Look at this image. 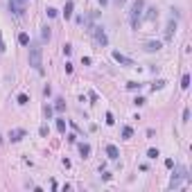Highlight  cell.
Instances as JSON below:
<instances>
[{
  "mask_svg": "<svg viewBox=\"0 0 192 192\" xmlns=\"http://www.w3.org/2000/svg\"><path fill=\"white\" fill-rule=\"evenodd\" d=\"M30 66L34 68V70L43 72V50H41V45L30 48Z\"/></svg>",
  "mask_w": 192,
  "mask_h": 192,
  "instance_id": "cell-1",
  "label": "cell"
},
{
  "mask_svg": "<svg viewBox=\"0 0 192 192\" xmlns=\"http://www.w3.org/2000/svg\"><path fill=\"white\" fill-rule=\"evenodd\" d=\"M142 9H145V0H136V2H133V7H131V14H129V23H131L133 30H138V25H140Z\"/></svg>",
  "mask_w": 192,
  "mask_h": 192,
  "instance_id": "cell-2",
  "label": "cell"
},
{
  "mask_svg": "<svg viewBox=\"0 0 192 192\" xmlns=\"http://www.w3.org/2000/svg\"><path fill=\"white\" fill-rule=\"evenodd\" d=\"M188 179V170L185 167H179L176 174H172V181H170V190H176L179 185H181V181H185Z\"/></svg>",
  "mask_w": 192,
  "mask_h": 192,
  "instance_id": "cell-3",
  "label": "cell"
},
{
  "mask_svg": "<svg viewBox=\"0 0 192 192\" xmlns=\"http://www.w3.org/2000/svg\"><path fill=\"white\" fill-rule=\"evenodd\" d=\"M91 32H93V36H95V41H97V43H100L102 48H104V45H109V39H106V34H104V30H102V27H97V25H95V27H93Z\"/></svg>",
  "mask_w": 192,
  "mask_h": 192,
  "instance_id": "cell-4",
  "label": "cell"
},
{
  "mask_svg": "<svg viewBox=\"0 0 192 192\" xmlns=\"http://www.w3.org/2000/svg\"><path fill=\"white\" fill-rule=\"evenodd\" d=\"M9 9L16 16H23L25 14V0H9Z\"/></svg>",
  "mask_w": 192,
  "mask_h": 192,
  "instance_id": "cell-5",
  "label": "cell"
},
{
  "mask_svg": "<svg viewBox=\"0 0 192 192\" xmlns=\"http://www.w3.org/2000/svg\"><path fill=\"white\" fill-rule=\"evenodd\" d=\"M113 59L118 61V63H122V66H127V68H131L133 66V61L129 59V57H124V54H120V52H113Z\"/></svg>",
  "mask_w": 192,
  "mask_h": 192,
  "instance_id": "cell-6",
  "label": "cell"
},
{
  "mask_svg": "<svg viewBox=\"0 0 192 192\" xmlns=\"http://www.w3.org/2000/svg\"><path fill=\"white\" fill-rule=\"evenodd\" d=\"M106 156L111 158V161H118L120 158V149L115 145H106Z\"/></svg>",
  "mask_w": 192,
  "mask_h": 192,
  "instance_id": "cell-7",
  "label": "cell"
},
{
  "mask_svg": "<svg viewBox=\"0 0 192 192\" xmlns=\"http://www.w3.org/2000/svg\"><path fill=\"white\" fill-rule=\"evenodd\" d=\"M161 48H163L161 41H147V43H145V50L147 52H158Z\"/></svg>",
  "mask_w": 192,
  "mask_h": 192,
  "instance_id": "cell-8",
  "label": "cell"
},
{
  "mask_svg": "<svg viewBox=\"0 0 192 192\" xmlns=\"http://www.w3.org/2000/svg\"><path fill=\"white\" fill-rule=\"evenodd\" d=\"M20 138H25V131H23V129H11L9 131V140L11 142H18Z\"/></svg>",
  "mask_w": 192,
  "mask_h": 192,
  "instance_id": "cell-9",
  "label": "cell"
},
{
  "mask_svg": "<svg viewBox=\"0 0 192 192\" xmlns=\"http://www.w3.org/2000/svg\"><path fill=\"white\" fill-rule=\"evenodd\" d=\"M79 154H81L84 158H88V156H91V145H86V142H81V145H79Z\"/></svg>",
  "mask_w": 192,
  "mask_h": 192,
  "instance_id": "cell-10",
  "label": "cell"
},
{
  "mask_svg": "<svg viewBox=\"0 0 192 192\" xmlns=\"http://www.w3.org/2000/svg\"><path fill=\"white\" fill-rule=\"evenodd\" d=\"M174 27H176V23H174V20H170V23H167V30H165V39H172Z\"/></svg>",
  "mask_w": 192,
  "mask_h": 192,
  "instance_id": "cell-11",
  "label": "cell"
},
{
  "mask_svg": "<svg viewBox=\"0 0 192 192\" xmlns=\"http://www.w3.org/2000/svg\"><path fill=\"white\" fill-rule=\"evenodd\" d=\"M72 9H75V5H72L70 0H68L66 7H63V16H66V18H70V16H72Z\"/></svg>",
  "mask_w": 192,
  "mask_h": 192,
  "instance_id": "cell-12",
  "label": "cell"
},
{
  "mask_svg": "<svg viewBox=\"0 0 192 192\" xmlns=\"http://www.w3.org/2000/svg\"><path fill=\"white\" fill-rule=\"evenodd\" d=\"M57 131H59V133H66V120H61V118L57 120Z\"/></svg>",
  "mask_w": 192,
  "mask_h": 192,
  "instance_id": "cell-13",
  "label": "cell"
},
{
  "mask_svg": "<svg viewBox=\"0 0 192 192\" xmlns=\"http://www.w3.org/2000/svg\"><path fill=\"white\" fill-rule=\"evenodd\" d=\"M18 43H20V45H27V43H30V34H25V32L18 34Z\"/></svg>",
  "mask_w": 192,
  "mask_h": 192,
  "instance_id": "cell-14",
  "label": "cell"
},
{
  "mask_svg": "<svg viewBox=\"0 0 192 192\" xmlns=\"http://www.w3.org/2000/svg\"><path fill=\"white\" fill-rule=\"evenodd\" d=\"M181 88H185V91L190 88V75H188V72L183 75V79H181Z\"/></svg>",
  "mask_w": 192,
  "mask_h": 192,
  "instance_id": "cell-15",
  "label": "cell"
},
{
  "mask_svg": "<svg viewBox=\"0 0 192 192\" xmlns=\"http://www.w3.org/2000/svg\"><path fill=\"white\" fill-rule=\"evenodd\" d=\"M158 18V11L156 9H147V20H156Z\"/></svg>",
  "mask_w": 192,
  "mask_h": 192,
  "instance_id": "cell-16",
  "label": "cell"
},
{
  "mask_svg": "<svg viewBox=\"0 0 192 192\" xmlns=\"http://www.w3.org/2000/svg\"><path fill=\"white\" fill-rule=\"evenodd\" d=\"M16 100H18V104H27V102H30V97H27L25 93H20V95L16 97Z\"/></svg>",
  "mask_w": 192,
  "mask_h": 192,
  "instance_id": "cell-17",
  "label": "cell"
},
{
  "mask_svg": "<svg viewBox=\"0 0 192 192\" xmlns=\"http://www.w3.org/2000/svg\"><path fill=\"white\" fill-rule=\"evenodd\" d=\"M131 127H124V129H122V138H131Z\"/></svg>",
  "mask_w": 192,
  "mask_h": 192,
  "instance_id": "cell-18",
  "label": "cell"
},
{
  "mask_svg": "<svg viewBox=\"0 0 192 192\" xmlns=\"http://www.w3.org/2000/svg\"><path fill=\"white\" fill-rule=\"evenodd\" d=\"M41 36H43V41H50V27H43V32H41Z\"/></svg>",
  "mask_w": 192,
  "mask_h": 192,
  "instance_id": "cell-19",
  "label": "cell"
},
{
  "mask_svg": "<svg viewBox=\"0 0 192 192\" xmlns=\"http://www.w3.org/2000/svg\"><path fill=\"white\" fill-rule=\"evenodd\" d=\"M54 109H57V111H63V109H66V104H63V100H57V104H54Z\"/></svg>",
  "mask_w": 192,
  "mask_h": 192,
  "instance_id": "cell-20",
  "label": "cell"
},
{
  "mask_svg": "<svg viewBox=\"0 0 192 192\" xmlns=\"http://www.w3.org/2000/svg\"><path fill=\"white\" fill-rule=\"evenodd\" d=\"M43 113H45V118H52V113H54V109H52V106H45V109H43Z\"/></svg>",
  "mask_w": 192,
  "mask_h": 192,
  "instance_id": "cell-21",
  "label": "cell"
},
{
  "mask_svg": "<svg viewBox=\"0 0 192 192\" xmlns=\"http://www.w3.org/2000/svg\"><path fill=\"white\" fill-rule=\"evenodd\" d=\"M127 88H129V91H136V88H140V84H136V81H129V84H127Z\"/></svg>",
  "mask_w": 192,
  "mask_h": 192,
  "instance_id": "cell-22",
  "label": "cell"
},
{
  "mask_svg": "<svg viewBox=\"0 0 192 192\" xmlns=\"http://www.w3.org/2000/svg\"><path fill=\"white\" fill-rule=\"evenodd\" d=\"M163 86H165V81H163V79H158V81H156V84H154L152 88H154V91H158V88H163Z\"/></svg>",
  "mask_w": 192,
  "mask_h": 192,
  "instance_id": "cell-23",
  "label": "cell"
},
{
  "mask_svg": "<svg viewBox=\"0 0 192 192\" xmlns=\"http://www.w3.org/2000/svg\"><path fill=\"white\" fill-rule=\"evenodd\" d=\"M48 16H50V18H54V16H57V9H54V7H48Z\"/></svg>",
  "mask_w": 192,
  "mask_h": 192,
  "instance_id": "cell-24",
  "label": "cell"
},
{
  "mask_svg": "<svg viewBox=\"0 0 192 192\" xmlns=\"http://www.w3.org/2000/svg\"><path fill=\"white\" fill-rule=\"evenodd\" d=\"M70 52H72V45H68V43H66V45H63V54L70 57Z\"/></svg>",
  "mask_w": 192,
  "mask_h": 192,
  "instance_id": "cell-25",
  "label": "cell"
},
{
  "mask_svg": "<svg viewBox=\"0 0 192 192\" xmlns=\"http://www.w3.org/2000/svg\"><path fill=\"white\" fill-rule=\"evenodd\" d=\"M147 156H149V158H156V156H158V149H149V152H147Z\"/></svg>",
  "mask_w": 192,
  "mask_h": 192,
  "instance_id": "cell-26",
  "label": "cell"
},
{
  "mask_svg": "<svg viewBox=\"0 0 192 192\" xmlns=\"http://www.w3.org/2000/svg\"><path fill=\"white\" fill-rule=\"evenodd\" d=\"M113 122H115L113 120V113H106V124H113Z\"/></svg>",
  "mask_w": 192,
  "mask_h": 192,
  "instance_id": "cell-27",
  "label": "cell"
},
{
  "mask_svg": "<svg viewBox=\"0 0 192 192\" xmlns=\"http://www.w3.org/2000/svg\"><path fill=\"white\" fill-rule=\"evenodd\" d=\"M39 133H41V136H48V127L43 124V127H41V129H39Z\"/></svg>",
  "mask_w": 192,
  "mask_h": 192,
  "instance_id": "cell-28",
  "label": "cell"
},
{
  "mask_svg": "<svg viewBox=\"0 0 192 192\" xmlns=\"http://www.w3.org/2000/svg\"><path fill=\"white\" fill-rule=\"evenodd\" d=\"M133 104H136V106H142V104H145V97H138V100L133 102Z\"/></svg>",
  "mask_w": 192,
  "mask_h": 192,
  "instance_id": "cell-29",
  "label": "cell"
},
{
  "mask_svg": "<svg viewBox=\"0 0 192 192\" xmlns=\"http://www.w3.org/2000/svg\"><path fill=\"white\" fill-rule=\"evenodd\" d=\"M188 120H190V111L185 109V111H183V122H188Z\"/></svg>",
  "mask_w": 192,
  "mask_h": 192,
  "instance_id": "cell-30",
  "label": "cell"
},
{
  "mask_svg": "<svg viewBox=\"0 0 192 192\" xmlns=\"http://www.w3.org/2000/svg\"><path fill=\"white\" fill-rule=\"evenodd\" d=\"M5 52V43H2V34H0V54Z\"/></svg>",
  "mask_w": 192,
  "mask_h": 192,
  "instance_id": "cell-31",
  "label": "cell"
},
{
  "mask_svg": "<svg viewBox=\"0 0 192 192\" xmlns=\"http://www.w3.org/2000/svg\"><path fill=\"white\" fill-rule=\"evenodd\" d=\"M106 2H109V0H100V5H106Z\"/></svg>",
  "mask_w": 192,
  "mask_h": 192,
  "instance_id": "cell-32",
  "label": "cell"
},
{
  "mask_svg": "<svg viewBox=\"0 0 192 192\" xmlns=\"http://www.w3.org/2000/svg\"><path fill=\"white\" fill-rule=\"evenodd\" d=\"M115 2H118V5H122V2H124V0H115Z\"/></svg>",
  "mask_w": 192,
  "mask_h": 192,
  "instance_id": "cell-33",
  "label": "cell"
}]
</instances>
